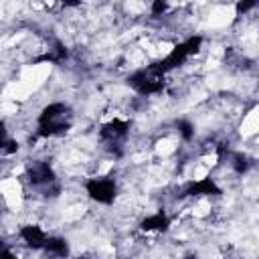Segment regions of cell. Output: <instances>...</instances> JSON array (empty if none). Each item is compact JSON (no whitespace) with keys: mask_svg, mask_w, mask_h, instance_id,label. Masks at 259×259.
I'll return each instance as SVG.
<instances>
[{"mask_svg":"<svg viewBox=\"0 0 259 259\" xmlns=\"http://www.w3.org/2000/svg\"><path fill=\"white\" fill-rule=\"evenodd\" d=\"M200 45H202V36L200 34H194V36H188L184 42H180V45H176L162 61H158V63H154V65H150L148 69L150 71H154V73H158V75H166L168 71H172V69H176V67H180L188 57H192L194 53H198L200 51Z\"/></svg>","mask_w":259,"mask_h":259,"instance_id":"6da1fadb","label":"cell"},{"mask_svg":"<svg viewBox=\"0 0 259 259\" xmlns=\"http://www.w3.org/2000/svg\"><path fill=\"white\" fill-rule=\"evenodd\" d=\"M127 85L138 91L140 95H156V93H162L164 91V75H158L154 71H150L148 67L146 69H140L136 73H132L127 77Z\"/></svg>","mask_w":259,"mask_h":259,"instance_id":"7a4b0ae2","label":"cell"},{"mask_svg":"<svg viewBox=\"0 0 259 259\" xmlns=\"http://www.w3.org/2000/svg\"><path fill=\"white\" fill-rule=\"evenodd\" d=\"M127 130H130V121L113 117L111 121H107V123L101 125L99 136H101V140H107V142L115 144V142H119V140H123L127 136Z\"/></svg>","mask_w":259,"mask_h":259,"instance_id":"5b68a950","label":"cell"},{"mask_svg":"<svg viewBox=\"0 0 259 259\" xmlns=\"http://www.w3.org/2000/svg\"><path fill=\"white\" fill-rule=\"evenodd\" d=\"M26 178L32 186H40V184H49L55 180V170L47 164V162H34L28 166L26 170Z\"/></svg>","mask_w":259,"mask_h":259,"instance_id":"8992f818","label":"cell"},{"mask_svg":"<svg viewBox=\"0 0 259 259\" xmlns=\"http://www.w3.org/2000/svg\"><path fill=\"white\" fill-rule=\"evenodd\" d=\"M42 249H45L47 253L55 255V257H67V255H69V243H67L63 237H47Z\"/></svg>","mask_w":259,"mask_h":259,"instance_id":"8fae6325","label":"cell"},{"mask_svg":"<svg viewBox=\"0 0 259 259\" xmlns=\"http://www.w3.org/2000/svg\"><path fill=\"white\" fill-rule=\"evenodd\" d=\"M67 113V105L61 101H53L49 105L42 107V111L38 113V123H47V121H55V119H63Z\"/></svg>","mask_w":259,"mask_h":259,"instance_id":"30bf717a","label":"cell"},{"mask_svg":"<svg viewBox=\"0 0 259 259\" xmlns=\"http://www.w3.org/2000/svg\"><path fill=\"white\" fill-rule=\"evenodd\" d=\"M184 259H196V257H192V255H190V257H184Z\"/></svg>","mask_w":259,"mask_h":259,"instance_id":"ffe728a7","label":"cell"},{"mask_svg":"<svg viewBox=\"0 0 259 259\" xmlns=\"http://www.w3.org/2000/svg\"><path fill=\"white\" fill-rule=\"evenodd\" d=\"M8 140V130H6V123L0 119V144Z\"/></svg>","mask_w":259,"mask_h":259,"instance_id":"ac0fdd59","label":"cell"},{"mask_svg":"<svg viewBox=\"0 0 259 259\" xmlns=\"http://www.w3.org/2000/svg\"><path fill=\"white\" fill-rule=\"evenodd\" d=\"M233 168H235V172L237 174H243V172H247V168H249V160L243 156V154H233Z\"/></svg>","mask_w":259,"mask_h":259,"instance_id":"5bb4252c","label":"cell"},{"mask_svg":"<svg viewBox=\"0 0 259 259\" xmlns=\"http://www.w3.org/2000/svg\"><path fill=\"white\" fill-rule=\"evenodd\" d=\"M150 8H152V14H154V16H162V14L168 10V2H166V0H154Z\"/></svg>","mask_w":259,"mask_h":259,"instance_id":"2e32d148","label":"cell"},{"mask_svg":"<svg viewBox=\"0 0 259 259\" xmlns=\"http://www.w3.org/2000/svg\"><path fill=\"white\" fill-rule=\"evenodd\" d=\"M219 194H221V188L217 186V182L210 176L192 180L184 188V196H219Z\"/></svg>","mask_w":259,"mask_h":259,"instance_id":"277c9868","label":"cell"},{"mask_svg":"<svg viewBox=\"0 0 259 259\" xmlns=\"http://www.w3.org/2000/svg\"><path fill=\"white\" fill-rule=\"evenodd\" d=\"M176 130H178V134L182 136L184 142H190V140L194 138V125H192V121H188V119H178V121H176Z\"/></svg>","mask_w":259,"mask_h":259,"instance_id":"4fadbf2b","label":"cell"},{"mask_svg":"<svg viewBox=\"0 0 259 259\" xmlns=\"http://www.w3.org/2000/svg\"><path fill=\"white\" fill-rule=\"evenodd\" d=\"M67 49H65V45L63 42H55V47L49 51V53H45V55H38L32 63H61V61H65L67 59Z\"/></svg>","mask_w":259,"mask_h":259,"instance_id":"7c38bea8","label":"cell"},{"mask_svg":"<svg viewBox=\"0 0 259 259\" xmlns=\"http://www.w3.org/2000/svg\"><path fill=\"white\" fill-rule=\"evenodd\" d=\"M255 6H257V2H255V0H247V2H237V6H235V8H237V12H239V14H241V12L245 14L247 10H251V8H255Z\"/></svg>","mask_w":259,"mask_h":259,"instance_id":"e0dca14e","label":"cell"},{"mask_svg":"<svg viewBox=\"0 0 259 259\" xmlns=\"http://www.w3.org/2000/svg\"><path fill=\"white\" fill-rule=\"evenodd\" d=\"M168 227H170V219H168L166 212H154V214L142 219V223H140V229L146 231V233H150V231L162 233V231H166Z\"/></svg>","mask_w":259,"mask_h":259,"instance_id":"9c48e42d","label":"cell"},{"mask_svg":"<svg viewBox=\"0 0 259 259\" xmlns=\"http://www.w3.org/2000/svg\"><path fill=\"white\" fill-rule=\"evenodd\" d=\"M85 192L99 204H111L117 196V184L113 178H89L85 182Z\"/></svg>","mask_w":259,"mask_h":259,"instance_id":"3957f363","label":"cell"},{"mask_svg":"<svg viewBox=\"0 0 259 259\" xmlns=\"http://www.w3.org/2000/svg\"><path fill=\"white\" fill-rule=\"evenodd\" d=\"M71 127V119H55V121H47V123H38L36 127V138H55L65 134Z\"/></svg>","mask_w":259,"mask_h":259,"instance_id":"ba28073f","label":"cell"},{"mask_svg":"<svg viewBox=\"0 0 259 259\" xmlns=\"http://www.w3.org/2000/svg\"><path fill=\"white\" fill-rule=\"evenodd\" d=\"M0 259H20V257H16V255L6 247V249H2V251H0Z\"/></svg>","mask_w":259,"mask_h":259,"instance_id":"d6986e66","label":"cell"},{"mask_svg":"<svg viewBox=\"0 0 259 259\" xmlns=\"http://www.w3.org/2000/svg\"><path fill=\"white\" fill-rule=\"evenodd\" d=\"M20 237L30 249H42L47 241V233L36 225H24L20 229Z\"/></svg>","mask_w":259,"mask_h":259,"instance_id":"52a82bcc","label":"cell"},{"mask_svg":"<svg viewBox=\"0 0 259 259\" xmlns=\"http://www.w3.org/2000/svg\"><path fill=\"white\" fill-rule=\"evenodd\" d=\"M18 152V142L16 140H6L0 144V154L2 156H10V154H16Z\"/></svg>","mask_w":259,"mask_h":259,"instance_id":"9a60e30c","label":"cell"}]
</instances>
